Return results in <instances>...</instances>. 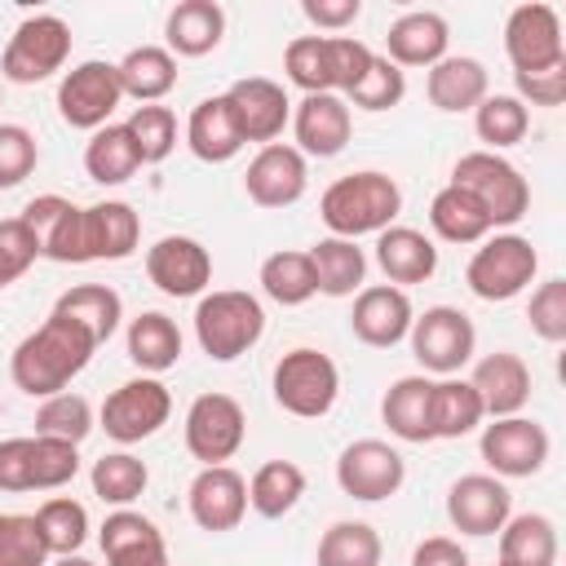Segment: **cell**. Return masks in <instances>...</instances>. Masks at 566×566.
<instances>
[{
	"mask_svg": "<svg viewBox=\"0 0 566 566\" xmlns=\"http://www.w3.org/2000/svg\"><path fill=\"white\" fill-rule=\"evenodd\" d=\"M124 128H128V137H133L142 164H164V159L172 155V146H177V115H172L168 106H159V102L137 106V111L124 119Z\"/></svg>",
	"mask_w": 566,
	"mask_h": 566,
	"instance_id": "48",
	"label": "cell"
},
{
	"mask_svg": "<svg viewBox=\"0 0 566 566\" xmlns=\"http://www.w3.org/2000/svg\"><path fill=\"white\" fill-rule=\"evenodd\" d=\"M327 53H332V84H336V93H349L371 71V57H376L354 35H327Z\"/></svg>",
	"mask_w": 566,
	"mask_h": 566,
	"instance_id": "55",
	"label": "cell"
},
{
	"mask_svg": "<svg viewBox=\"0 0 566 566\" xmlns=\"http://www.w3.org/2000/svg\"><path fill=\"white\" fill-rule=\"evenodd\" d=\"M0 491H9V495L31 491V438L0 442Z\"/></svg>",
	"mask_w": 566,
	"mask_h": 566,
	"instance_id": "57",
	"label": "cell"
},
{
	"mask_svg": "<svg viewBox=\"0 0 566 566\" xmlns=\"http://www.w3.org/2000/svg\"><path fill=\"white\" fill-rule=\"evenodd\" d=\"M248 433V416L230 394H199L186 411V451L199 464H226Z\"/></svg>",
	"mask_w": 566,
	"mask_h": 566,
	"instance_id": "13",
	"label": "cell"
},
{
	"mask_svg": "<svg viewBox=\"0 0 566 566\" xmlns=\"http://www.w3.org/2000/svg\"><path fill=\"white\" fill-rule=\"evenodd\" d=\"M93 349H97V340L80 323L62 318V314H49L31 336L18 340V349L9 358V376L22 394L53 398L88 367Z\"/></svg>",
	"mask_w": 566,
	"mask_h": 566,
	"instance_id": "1",
	"label": "cell"
},
{
	"mask_svg": "<svg viewBox=\"0 0 566 566\" xmlns=\"http://www.w3.org/2000/svg\"><path fill=\"white\" fill-rule=\"evenodd\" d=\"M429 394L433 380L429 376H398L385 398H380V420L389 424V433L398 442H433V424H429Z\"/></svg>",
	"mask_w": 566,
	"mask_h": 566,
	"instance_id": "30",
	"label": "cell"
},
{
	"mask_svg": "<svg viewBox=\"0 0 566 566\" xmlns=\"http://www.w3.org/2000/svg\"><path fill=\"white\" fill-rule=\"evenodd\" d=\"M517 84V102L526 106H562L566 102V66H553V71H535V75H513Z\"/></svg>",
	"mask_w": 566,
	"mask_h": 566,
	"instance_id": "56",
	"label": "cell"
},
{
	"mask_svg": "<svg viewBox=\"0 0 566 566\" xmlns=\"http://www.w3.org/2000/svg\"><path fill=\"white\" fill-rule=\"evenodd\" d=\"M376 265L385 270V279L394 287L429 283L438 270V248H433V239H424L411 226H389L376 234Z\"/></svg>",
	"mask_w": 566,
	"mask_h": 566,
	"instance_id": "28",
	"label": "cell"
},
{
	"mask_svg": "<svg viewBox=\"0 0 566 566\" xmlns=\"http://www.w3.org/2000/svg\"><path fill=\"white\" fill-rule=\"evenodd\" d=\"M66 57H71V27L57 13H31L13 27L0 53V75L13 84H40L57 75Z\"/></svg>",
	"mask_w": 566,
	"mask_h": 566,
	"instance_id": "7",
	"label": "cell"
},
{
	"mask_svg": "<svg viewBox=\"0 0 566 566\" xmlns=\"http://www.w3.org/2000/svg\"><path fill=\"white\" fill-rule=\"evenodd\" d=\"M40 256V243L31 234V226L22 217H4L0 221V287L18 283Z\"/></svg>",
	"mask_w": 566,
	"mask_h": 566,
	"instance_id": "53",
	"label": "cell"
},
{
	"mask_svg": "<svg viewBox=\"0 0 566 566\" xmlns=\"http://www.w3.org/2000/svg\"><path fill=\"white\" fill-rule=\"evenodd\" d=\"M0 566H49L35 513H0Z\"/></svg>",
	"mask_w": 566,
	"mask_h": 566,
	"instance_id": "50",
	"label": "cell"
},
{
	"mask_svg": "<svg viewBox=\"0 0 566 566\" xmlns=\"http://www.w3.org/2000/svg\"><path fill=\"white\" fill-rule=\"evenodd\" d=\"M429 226H433V234L447 239V243H482V239L491 234V221H486L482 203H478L469 190L451 186V181L433 195V203H429Z\"/></svg>",
	"mask_w": 566,
	"mask_h": 566,
	"instance_id": "38",
	"label": "cell"
},
{
	"mask_svg": "<svg viewBox=\"0 0 566 566\" xmlns=\"http://www.w3.org/2000/svg\"><path fill=\"white\" fill-rule=\"evenodd\" d=\"M292 133H296L301 155H314V159L340 155L349 146V133H354L349 102L340 93H305L292 111Z\"/></svg>",
	"mask_w": 566,
	"mask_h": 566,
	"instance_id": "20",
	"label": "cell"
},
{
	"mask_svg": "<svg viewBox=\"0 0 566 566\" xmlns=\"http://www.w3.org/2000/svg\"><path fill=\"white\" fill-rule=\"evenodd\" d=\"M115 71H119L124 97H137L142 106H150V102H159V97H168L177 88V57L168 49H159V44L128 49L115 62Z\"/></svg>",
	"mask_w": 566,
	"mask_h": 566,
	"instance_id": "32",
	"label": "cell"
},
{
	"mask_svg": "<svg viewBox=\"0 0 566 566\" xmlns=\"http://www.w3.org/2000/svg\"><path fill=\"white\" fill-rule=\"evenodd\" d=\"M265 336V310L252 292L221 287L195 305V340L212 363H234Z\"/></svg>",
	"mask_w": 566,
	"mask_h": 566,
	"instance_id": "3",
	"label": "cell"
},
{
	"mask_svg": "<svg viewBox=\"0 0 566 566\" xmlns=\"http://www.w3.org/2000/svg\"><path fill=\"white\" fill-rule=\"evenodd\" d=\"M146 274L164 296H199L212 283V256L190 234H164L146 248Z\"/></svg>",
	"mask_w": 566,
	"mask_h": 566,
	"instance_id": "16",
	"label": "cell"
},
{
	"mask_svg": "<svg viewBox=\"0 0 566 566\" xmlns=\"http://www.w3.org/2000/svg\"><path fill=\"white\" fill-rule=\"evenodd\" d=\"M35 159H40L35 137L22 124H0V190L22 186L35 172Z\"/></svg>",
	"mask_w": 566,
	"mask_h": 566,
	"instance_id": "54",
	"label": "cell"
},
{
	"mask_svg": "<svg viewBox=\"0 0 566 566\" xmlns=\"http://www.w3.org/2000/svg\"><path fill=\"white\" fill-rule=\"evenodd\" d=\"M424 93L438 111L455 115V111H473L482 97H486V66L478 57H442L429 66V80H424Z\"/></svg>",
	"mask_w": 566,
	"mask_h": 566,
	"instance_id": "31",
	"label": "cell"
},
{
	"mask_svg": "<svg viewBox=\"0 0 566 566\" xmlns=\"http://www.w3.org/2000/svg\"><path fill=\"white\" fill-rule=\"evenodd\" d=\"M137 168H142V155H137V146H133V137H128L124 124H106V128H97L88 137V146H84V172L97 186H124Z\"/></svg>",
	"mask_w": 566,
	"mask_h": 566,
	"instance_id": "39",
	"label": "cell"
},
{
	"mask_svg": "<svg viewBox=\"0 0 566 566\" xmlns=\"http://www.w3.org/2000/svg\"><path fill=\"white\" fill-rule=\"evenodd\" d=\"M398 212H402V190L389 172H376V168L336 177L318 199V217L336 239L380 234L394 226Z\"/></svg>",
	"mask_w": 566,
	"mask_h": 566,
	"instance_id": "2",
	"label": "cell"
},
{
	"mask_svg": "<svg viewBox=\"0 0 566 566\" xmlns=\"http://www.w3.org/2000/svg\"><path fill=\"white\" fill-rule=\"evenodd\" d=\"M473 394L482 398V411L491 420L500 416H517L531 398V367L522 363V354H509V349H495L486 358H478L473 376H469Z\"/></svg>",
	"mask_w": 566,
	"mask_h": 566,
	"instance_id": "24",
	"label": "cell"
},
{
	"mask_svg": "<svg viewBox=\"0 0 566 566\" xmlns=\"http://www.w3.org/2000/svg\"><path fill=\"white\" fill-rule=\"evenodd\" d=\"M80 212L71 199L62 195H35L18 217L31 226L40 256L57 261V265H84V234H80Z\"/></svg>",
	"mask_w": 566,
	"mask_h": 566,
	"instance_id": "22",
	"label": "cell"
},
{
	"mask_svg": "<svg viewBox=\"0 0 566 566\" xmlns=\"http://www.w3.org/2000/svg\"><path fill=\"white\" fill-rule=\"evenodd\" d=\"M447 44H451V27L442 13L433 9H411L402 13L398 22H389V35H385V57L402 71V66H433L447 57Z\"/></svg>",
	"mask_w": 566,
	"mask_h": 566,
	"instance_id": "26",
	"label": "cell"
},
{
	"mask_svg": "<svg viewBox=\"0 0 566 566\" xmlns=\"http://www.w3.org/2000/svg\"><path fill=\"white\" fill-rule=\"evenodd\" d=\"M473 128H478V137L486 142V150H509V146H517L522 137H526V128H531V111L513 97V93H486L478 106H473Z\"/></svg>",
	"mask_w": 566,
	"mask_h": 566,
	"instance_id": "42",
	"label": "cell"
},
{
	"mask_svg": "<svg viewBox=\"0 0 566 566\" xmlns=\"http://www.w3.org/2000/svg\"><path fill=\"white\" fill-rule=\"evenodd\" d=\"M168 416H172V394H168V385L159 376L124 380L102 402V429H106V438H115L124 447L159 433L168 424Z\"/></svg>",
	"mask_w": 566,
	"mask_h": 566,
	"instance_id": "9",
	"label": "cell"
},
{
	"mask_svg": "<svg viewBox=\"0 0 566 566\" xmlns=\"http://www.w3.org/2000/svg\"><path fill=\"white\" fill-rule=\"evenodd\" d=\"M80 473V447L31 433V491H57Z\"/></svg>",
	"mask_w": 566,
	"mask_h": 566,
	"instance_id": "49",
	"label": "cell"
},
{
	"mask_svg": "<svg viewBox=\"0 0 566 566\" xmlns=\"http://www.w3.org/2000/svg\"><path fill=\"white\" fill-rule=\"evenodd\" d=\"M88 482H93V495H97L102 504L128 509V504L146 491L150 473H146V464H142L137 455H128V451H106L102 460H93Z\"/></svg>",
	"mask_w": 566,
	"mask_h": 566,
	"instance_id": "44",
	"label": "cell"
},
{
	"mask_svg": "<svg viewBox=\"0 0 566 566\" xmlns=\"http://www.w3.org/2000/svg\"><path fill=\"white\" fill-rule=\"evenodd\" d=\"M270 389H274V402H279L287 416L318 420V416H327V411L336 407L340 371H336V363H332L323 349L296 345V349H287V354L274 363Z\"/></svg>",
	"mask_w": 566,
	"mask_h": 566,
	"instance_id": "5",
	"label": "cell"
},
{
	"mask_svg": "<svg viewBox=\"0 0 566 566\" xmlns=\"http://www.w3.org/2000/svg\"><path fill=\"white\" fill-rule=\"evenodd\" d=\"M548 429L526 416H500L482 429V460L495 478H531L548 464Z\"/></svg>",
	"mask_w": 566,
	"mask_h": 566,
	"instance_id": "14",
	"label": "cell"
},
{
	"mask_svg": "<svg viewBox=\"0 0 566 566\" xmlns=\"http://www.w3.org/2000/svg\"><path fill=\"white\" fill-rule=\"evenodd\" d=\"M411 566H469V553L451 535H429L411 548Z\"/></svg>",
	"mask_w": 566,
	"mask_h": 566,
	"instance_id": "59",
	"label": "cell"
},
{
	"mask_svg": "<svg viewBox=\"0 0 566 566\" xmlns=\"http://www.w3.org/2000/svg\"><path fill=\"white\" fill-rule=\"evenodd\" d=\"M119 102H124L119 71H115V62H102V57L71 66L57 84V115L71 128H88V133L106 128Z\"/></svg>",
	"mask_w": 566,
	"mask_h": 566,
	"instance_id": "10",
	"label": "cell"
},
{
	"mask_svg": "<svg viewBox=\"0 0 566 566\" xmlns=\"http://www.w3.org/2000/svg\"><path fill=\"white\" fill-rule=\"evenodd\" d=\"M310 265H314V283L323 296H354L363 292V279H367V256L354 239H318L310 248Z\"/></svg>",
	"mask_w": 566,
	"mask_h": 566,
	"instance_id": "34",
	"label": "cell"
},
{
	"mask_svg": "<svg viewBox=\"0 0 566 566\" xmlns=\"http://www.w3.org/2000/svg\"><path fill=\"white\" fill-rule=\"evenodd\" d=\"M482 420H486V411H482V398L473 394L469 380H460V376L433 380V394H429V424H433V438H464V433H473Z\"/></svg>",
	"mask_w": 566,
	"mask_h": 566,
	"instance_id": "37",
	"label": "cell"
},
{
	"mask_svg": "<svg viewBox=\"0 0 566 566\" xmlns=\"http://www.w3.org/2000/svg\"><path fill=\"white\" fill-rule=\"evenodd\" d=\"M128 358L146 371V376H159L168 367H177L181 358V332L177 323L164 314V310H146L128 323Z\"/></svg>",
	"mask_w": 566,
	"mask_h": 566,
	"instance_id": "36",
	"label": "cell"
},
{
	"mask_svg": "<svg viewBox=\"0 0 566 566\" xmlns=\"http://www.w3.org/2000/svg\"><path fill=\"white\" fill-rule=\"evenodd\" d=\"M35 526H40V539H44L49 557H71L88 539V509L71 495H53L35 509Z\"/></svg>",
	"mask_w": 566,
	"mask_h": 566,
	"instance_id": "41",
	"label": "cell"
},
{
	"mask_svg": "<svg viewBox=\"0 0 566 566\" xmlns=\"http://www.w3.org/2000/svg\"><path fill=\"white\" fill-rule=\"evenodd\" d=\"M261 292L274 305H305L318 292L310 252H270L261 261Z\"/></svg>",
	"mask_w": 566,
	"mask_h": 566,
	"instance_id": "43",
	"label": "cell"
},
{
	"mask_svg": "<svg viewBox=\"0 0 566 566\" xmlns=\"http://www.w3.org/2000/svg\"><path fill=\"white\" fill-rule=\"evenodd\" d=\"M243 186H248V199L256 208H292L305 186H310V168H305V155L296 146H283V142H270L252 155L248 172H243Z\"/></svg>",
	"mask_w": 566,
	"mask_h": 566,
	"instance_id": "18",
	"label": "cell"
},
{
	"mask_svg": "<svg viewBox=\"0 0 566 566\" xmlns=\"http://www.w3.org/2000/svg\"><path fill=\"white\" fill-rule=\"evenodd\" d=\"M504 53L513 62V75H535L566 66V44H562V18L553 4H517L504 22Z\"/></svg>",
	"mask_w": 566,
	"mask_h": 566,
	"instance_id": "11",
	"label": "cell"
},
{
	"mask_svg": "<svg viewBox=\"0 0 566 566\" xmlns=\"http://www.w3.org/2000/svg\"><path fill=\"white\" fill-rule=\"evenodd\" d=\"M301 13H305L318 31H345L349 22H358L363 4H358V0H301Z\"/></svg>",
	"mask_w": 566,
	"mask_h": 566,
	"instance_id": "58",
	"label": "cell"
},
{
	"mask_svg": "<svg viewBox=\"0 0 566 566\" xmlns=\"http://www.w3.org/2000/svg\"><path fill=\"white\" fill-rule=\"evenodd\" d=\"M80 234H84V261H124L142 239V217L124 199H102L80 212Z\"/></svg>",
	"mask_w": 566,
	"mask_h": 566,
	"instance_id": "23",
	"label": "cell"
},
{
	"mask_svg": "<svg viewBox=\"0 0 566 566\" xmlns=\"http://www.w3.org/2000/svg\"><path fill=\"white\" fill-rule=\"evenodd\" d=\"M226 35V9L217 0H181L164 18V40L172 57H203Z\"/></svg>",
	"mask_w": 566,
	"mask_h": 566,
	"instance_id": "27",
	"label": "cell"
},
{
	"mask_svg": "<svg viewBox=\"0 0 566 566\" xmlns=\"http://www.w3.org/2000/svg\"><path fill=\"white\" fill-rule=\"evenodd\" d=\"M221 97L230 102V115H234L243 142L270 146V142L283 133V124L292 119V102H287L283 84H274V80H265V75H243V80H234Z\"/></svg>",
	"mask_w": 566,
	"mask_h": 566,
	"instance_id": "19",
	"label": "cell"
},
{
	"mask_svg": "<svg viewBox=\"0 0 566 566\" xmlns=\"http://www.w3.org/2000/svg\"><path fill=\"white\" fill-rule=\"evenodd\" d=\"M447 517L460 535H495L513 517V495L495 473H464L447 491Z\"/></svg>",
	"mask_w": 566,
	"mask_h": 566,
	"instance_id": "15",
	"label": "cell"
},
{
	"mask_svg": "<svg viewBox=\"0 0 566 566\" xmlns=\"http://www.w3.org/2000/svg\"><path fill=\"white\" fill-rule=\"evenodd\" d=\"M411 354L424 371L433 376H455L469 358H473V345H478V332H473V318L455 305H429L420 318H411Z\"/></svg>",
	"mask_w": 566,
	"mask_h": 566,
	"instance_id": "8",
	"label": "cell"
},
{
	"mask_svg": "<svg viewBox=\"0 0 566 566\" xmlns=\"http://www.w3.org/2000/svg\"><path fill=\"white\" fill-rule=\"evenodd\" d=\"M539 252L522 234H486L464 265V283L478 301H513L535 283Z\"/></svg>",
	"mask_w": 566,
	"mask_h": 566,
	"instance_id": "6",
	"label": "cell"
},
{
	"mask_svg": "<svg viewBox=\"0 0 566 566\" xmlns=\"http://www.w3.org/2000/svg\"><path fill=\"white\" fill-rule=\"evenodd\" d=\"M411 318H416V310H411L407 292L394 287V283H376V287H363V292L354 296L349 327H354V336H358L363 345H371V349H394L398 340H407Z\"/></svg>",
	"mask_w": 566,
	"mask_h": 566,
	"instance_id": "21",
	"label": "cell"
},
{
	"mask_svg": "<svg viewBox=\"0 0 566 566\" xmlns=\"http://www.w3.org/2000/svg\"><path fill=\"white\" fill-rule=\"evenodd\" d=\"M358 111H389V106H398L402 97H407V75L389 62V57H371V71L345 93Z\"/></svg>",
	"mask_w": 566,
	"mask_h": 566,
	"instance_id": "51",
	"label": "cell"
},
{
	"mask_svg": "<svg viewBox=\"0 0 566 566\" xmlns=\"http://www.w3.org/2000/svg\"><path fill=\"white\" fill-rule=\"evenodd\" d=\"M97 544L106 553V566H168V548H164L159 526L133 509L106 513Z\"/></svg>",
	"mask_w": 566,
	"mask_h": 566,
	"instance_id": "25",
	"label": "cell"
},
{
	"mask_svg": "<svg viewBox=\"0 0 566 566\" xmlns=\"http://www.w3.org/2000/svg\"><path fill=\"white\" fill-rule=\"evenodd\" d=\"M186 504H190L195 526H203L212 535L234 531L248 513V478L230 464H203L186 491Z\"/></svg>",
	"mask_w": 566,
	"mask_h": 566,
	"instance_id": "17",
	"label": "cell"
},
{
	"mask_svg": "<svg viewBox=\"0 0 566 566\" xmlns=\"http://www.w3.org/2000/svg\"><path fill=\"white\" fill-rule=\"evenodd\" d=\"M495 566H557V526L544 513H517L500 526Z\"/></svg>",
	"mask_w": 566,
	"mask_h": 566,
	"instance_id": "33",
	"label": "cell"
},
{
	"mask_svg": "<svg viewBox=\"0 0 566 566\" xmlns=\"http://www.w3.org/2000/svg\"><path fill=\"white\" fill-rule=\"evenodd\" d=\"M451 186L469 190L482 203L491 230L495 226H517L526 217V208H531L526 177L504 155H495V150H469V155H460L455 168H451Z\"/></svg>",
	"mask_w": 566,
	"mask_h": 566,
	"instance_id": "4",
	"label": "cell"
},
{
	"mask_svg": "<svg viewBox=\"0 0 566 566\" xmlns=\"http://www.w3.org/2000/svg\"><path fill=\"white\" fill-rule=\"evenodd\" d=\"M283 71L301 93H336L332 84V53L327 35H296L283 49Z\"/></svg>",
	"mask_w": 566,
	"mask_h": 566,
	"instance_id": "47",
	"label": "cell"
},
{
	"mask_svg": "<svg viewBox=\"0 0 566 566\" xmlns=\"http://www.w3.org/2000/svg\"><path fill=\"white\" fill-rule=\"evenodd\" d=\"M526 318H531V332H535L539 340L562 345V340H566V279H544V283L531 292Z\"/></svg>",
	"mask_w": 566,
	"mask_h": 566,
	"instance_id": "52",
	"label": "cell"
},
{
	"mask_svg": "<svg viewBox=\"0 0 566 566\" xmlns=\"http://www.w3.org/2000/svg\"><path fill=\"white\" fill-rule=\"evenodd\" d=\"M407 482V460L398 447L380 442V438H358L340 451L336 460V486L363 504L389 500L398 495V486Z\"/></svg>",
	"mask_w": 566,
	"mask_h": 566,
	"instance_id": "12",
	"label": "cell"
},
{
	"mask_svg": "<svg viewBox=\"0 0 566 566\" xmlns=\"http://www.w3.org/2000/svg\"><path fill=\"white\" fill-rule=\"evenodd\" d=\"M93 433V407L84 394H53L35 411V438H57V442H84Z\"/></svg>",
	"mask_w": 566,
	"mask_h": 566,
	"instance_id": "46",
	"label": "cell"
},
{
	"mask_svg": "<svg viewBox=\"0 0 566 566\" xmlns=\"http://www.w3.org/2000/svg\"><path fill=\"white\" fill-rule=\"evenodd\" d=\"M301 495H305V473L292 460H265L248 478V504H252V513H261L270 522L292 513L301 504Z\"/></svg>",
	"mask_w": 566,
	"mask_h": 566,
	"instance_id": "40",
	"label": "cell"
},
{
	"mask_svg": "<svg viewBox=\"0 0 566 566\" xmlns=\"http://www.w3.org/2000/svg\"><path fill=\"white\" fill-rule=\"evenodd\" d=\"M53 314L80 323L97 345H106V340L115 336L119 318H124V301H119V292L106 287V283H80V287H71V292L57 296Z\"/></svg>",
	"mask_w": 566,
	"mask_h": 566,
	"instance_id": "35",
	"label": "cell"
},
{
	"mask_svg": "<svg viewBox=\"0 0 566 566\" xmlns=\"http://www.w3.org/2000/svg\"><path fill=\"white\" fill-rule=\"evenodd\" d=\"M318 566H380V535L371 522H332L318 539Z\"/></svg>",
	"mask_w": 566,
	"mask_h": 566,
	"instance_id": "45",
	"label": "cell"
},
{
	"mask_svg": "<svg viewBox=\"0 0 566 566\" xmlns=\"http://www.w3.org/2000/svg\"><path fill=\"white\" fill-rule=\"evenodd\" d=\"M186 146L203 164H226V159H234L243 150V133H239V124L230 115V102L221 93L217 97H203L190 111V119H186Z\"/></svg>",
	"mask_w": 566,
	"mask_h": 566,
	"instance_id": "29",
	"label": "cell"
},
{
	"mask_svg": "<svg viewBox=\"0 0 566 566\" xmlns=\"http://www.w3.org/2000/svg\"><path fill=\"white\" fill-rule=\"evenodd\" d=\"M49 566H93V562L80 557V553H71V557H49Z\"/></svg>",
	"mask_w": 566,
	"mask_h": 566,
	"instance_id": "60",
	"label": "cell"
}]
</instances>
